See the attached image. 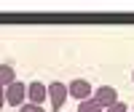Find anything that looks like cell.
Segmentation results:
<instances>
[{
    "label": "cell",
    "mask_w": 134,
    "mask_h": 112,
    "mask_svg": "<svg viewBox=\"0 0 134 112\" xmlns=\"http://www.w3.org/2000/svg\"><path fill=\"white\" fill-rule=\"evenodd\" d=\"M67 96H70V91H67V85H64V83L54 80V83L48 85V102H51V109H54V112H59V109L64 107Z\"/></svg>",
    "instance_id": "6da1fadb"
},
{
    "label": "cell",
    "mask_w": 134,
    "mask_h": 112,
    "mask_svg": "<svg viewBox=\"0 0 134 112\" xmlns=\"http://www.w3.org/2000/svg\"><path fill=\"white\" fill-rule=\"evenodd\" d=\"M24 99H27V85L24 83H11L8 88H5V104H11V107H24Z\"/></svg>",
    "instance_id": "7a4b0ae2"
},
{
    "label": "cell",
    "mask_w": 134,
    "mask_h": 112,
    "mask_svg": "<svg viewBox=\"0 0 134 112\" xmlns=\"http://www.w3.org/2000/svg\"><path fill=\"white\" fill-rule=\"evenodd\" d=\"M94 99H97V104L102 107V109H107V107H113V104L118 102V91H115L113 85H99Z\"/></svg>",
    "instance_id": "3957f363"
},
{
    "label": "cell",
    "mask_w": 134,
    "mask_h": 112,
    "mask_svg": "<svg viewBox=\"0 0 134 112\" xmlns=\"http://www.w3.org/2000/svg\"><path fill=\"white\" fill-rule=\"evenodd\" d=\"M27 99H30V104H38V107H40V104L48 99V85L32 80V83L27 85Z\"/></svg>",
    "instance_id": "277c9868"
},
{
    "label": "cell",
    "mask_w": 134,
    "mask_h": 112,
    "mask_svg": "<svg viewBox=\"0 0 134 112\" xmlns=\"http://www.w3.org/2000/svg\"><path fill=\"white\" fill-rule=\"evenodd\" d=\"M67 91H70L72 99L86 102V99H91V83H88V80H72L70 85H67Z\"/></svg>",
    "instance_id": "5b68a950"
},
{
    "label": "cell",
    "mask_w": 134,
    "mask_h": 112,
    "mask_svg": "<svg viewBox=\"0 0 134 112\" xmlns=\"http://www.w3.org/2000/svg\"><path fill=\"white\" fill-rule=\"evenodd\" d=\"M11 83H16V72H14V67H11V64H0V85L8 88Z\"/></svg>",
    "instance_id": "8992f818"
},
{
    "label": "cell",
    "mask_w": 134,
    "mask_h": 112,
    "mask_svg": "<svg viewBox=\"0 0 134 112\" xmlns=\"http://www.w3.org/2000/svg\"><path fill=\"white\" fill-rule=\"evenodd\" d=\"M78 112H102V107H99V104H97V99L91 96V99H86V102L78 104Z\"/></svg>",
    "instance_id": "52a82bcc"
},
{
    "label": "cell",
    "mask_w": 134,
    "mask_h": 112,
    "mask_svg": "<svg viewBox=\"0 0 134 112\" xmlns=\"http://www.w3.org/2000/svg\"><path fill=\"white\" fill-rule=\"evenodd\" d=\"M105 112H129V107H126V104H124V102H115V104H113V107H107V109H105Z\"/></svg>",
    "instance_id": "ba28073f"
},
{
    "label": "cell",
    "mask_w": 134,
    "mask_h": 112,
    "mask_svg": "<svg viewBox=\"0 0 134 112\" xmlns=\"http://www.w3.org/2000/svg\"><path fill=\"white\" fill-rule=\"evenodd\" d=\"M19 112H43V107H38V104H24V107H19Z\"/></svg>",
    "instance_id": "9c48e42d"
},
{
    "label": "cell",
    "mask_w": 134,
    "mask_h": 112,
    "mask_svg": "<svg viewBox=\"0 0 134 112\" xmlns=\"http://www.w3.org/2000/svg\"><path fill=\"white\" fill-rule=\"evenodd\" d=\"M3 107H5V88L0 85V109H3Z\"/></svg>",
    "instance_id": "30bf717a"
},
{
    "label": "cell",
    "mask_w": 134,
    "mask_h": 112,
    "mask_svg": "<svg viewBox=\"0 0 134 112\" xmlns=\"http://www.w3.org/2000/svg\"><path fill=\"white\" fill-rule=\"evenodd\" d=\"M131 80H134V75H131Z\"/></svg>",
    "instance_id": "8fae6325"
}]
</instances>
